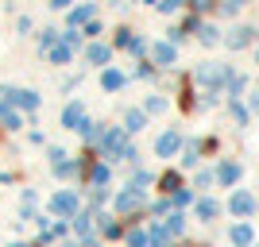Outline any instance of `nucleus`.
Here are the masks:
<instances>
[{"mask_svg":"<svg viewBox=\"0 0 259 247\" xmlns=\"http://www.w3.org/2000/svg\"><path fill=\"white\" fill-rule=\"evenodd\" d=\"M251 205H255L251 193H236V197H232V209H236V213H251Z\"/></svg>","mask_w":259,"mask_h":247,"instance_id":"nucleus-5","label":"nucleus"},{"mask_svg":"<svg viewBox=\"0 0 259 247\" xmlns=\"http://www.w3.org/2000/svg\"><path fill=\"white\" fill-rule=\"evenodd\" d=\"M162 189H174V193H178V174H162Z\"/></svg>","mask_w":259,"mask_h":247,"instance_id":"nucleus-17","label":"nucleus"},{"mask_svg":"<svg viewBox=\"0 0 259 247\" xmlns=\"http://www.w3.org/2000/svg\"><path fill=\"white\" fill-rule=\"evenodd\" d=\"M81 120H85V108H81V105H70L62 112V124H66V128H81Z\"/></svg>","mask_w":259,"mask_h":247,"instance_id":"nucleus-1","label":"nucleus"},{"mask_svg":"<svg viewBox=\"0 0 259 247\" xmlns=\"http://www.w3.org/2000/svg\"><path fill=\"white\" fill-rule=\"evenodd\" d=\"M108 58V46H89V62H105Z\"/></svg>","mask_w":259,"mask_h":247,"instance_id":"nucleus-14","label":"nucleus"},{"mask_svg":"<svg viewBox=\"0 0 259 247\" xmlns=\"http://www.w3.org/2000/svg\"><path fill=\"white\" fill-rule=\"evenodd\" d=\"M178 143H182V139H178L174 131H166V135L155 143V151H159V155H174V151H178Z\"/></svg>","mask_w":259,"mask_h":247,"instance_id":"nucleus-2","label":"nucleus"},{"mask_svg":"<svg viewBox=\"0 0 259 247\" xmlns=\"http://www.w3.org/2000/svg\"><path fill=\"white\" fill-rule=\"evenodd\" d=\"M81 131H85V139H89V143H97V139H101V128H97V124H85Z\"/></svg>","mask_w":259,"mask_h":247,"instance_id":"nucleus-16","label":"nucleus"},{"mask_svg":"<svg viewBox=\"0 0 259 247\" xmlns=\"http://www.w3.org/2000/svg\"><path fill=\"white\" fill-rule=\"evenodd\" d=\"M120 46H128V51H140V39H132L128 31H120V39H116Z\"/></svg>","mask_w":259,"mask_h":247,"instance_id":"nucleus-15","label":"nucleus"},{"mask_svg":"<svg viewBox=\"0 0 259 247\" xmlns=\"http://www.w3.org/2000/svg\"><path fill=\"white\" fill-rule=\"evenodd\" d=\"M101 85H105V89H120V85H124V74H120V70H108V74L101 77Z\"/></svg>","mask_w":259,"mask_h":247,"instance_id":"nucleus-4","label":"nucleus"},{"mask_svg":"<svg viewBox=\"0 0 259 247\" xmlns=\"http://www.w3.org/2000/svg\"><path fill=\"white\" fill-rule=\"evenodd\" d=\"M232 239H236V243H248V239H251V228H248V224L232 228Z\"/></svg>","mask_w":259,"mask_h":247,"instance_id":"nucleus-11","label":"nucleus"},{"mask_svg":"<svg viewBox=\"0 0 259 247\" xmlns=\"http://www.w3.org/2000/svg\"><path fill=\"white\" fill-rule=\"evenodd\" d=\"M136 128H143V116L140 112H128V131H136Z\"/></svg>","mask_w":259,"mask_h":247,"instance_id":"nucleus-18","label":"nucleus"},{"mask_svg":"<svg viewBox=\"0 0 259 247\" xmlns=\"http://www.w3.org/2000/svg\"><path fill=\"white\" fill-rule=\"evenodd\" d=\"M66 58H70V43H66V46H54V62H66Z\"/></svg>","mask_w":259,"mask_h":247,"instance_id":"nucleus-20","label":"nucleus"},{"mask_svg":"<svg viewBox=\"0 0 259 247\" xmlns=\"http://www.w3.org/2000/svg\"><path fill=\"white\" fill-rule=\"evenodd\" d=\"M0 124H4L8 131H16V128H20V116H16L12 108H0Z\"/></svg>","mask_w":259,"mask_h":247,"instance_id":"nucleus-6","label":"nucleus"},{"mask_svg":"<svg viewBox=\"0 0 259 247\" xmlns=\"http://www.w3.org/2000/svg\"><path fill=\"white\" fill-rule=\"evenodd\" d=\"M89 178H93V182H105L108 170H105V166H93V170H89Z\"/></svg>","mask_w":259,"mask_h":247,"instance_id":"nucleus-21","label":"nucleus"},{"mask_svg":"<svg viewBox=\"0 0 259 247\" xmlns=\"http://www.w3.org/2000/svg\"><path fill=\"white\" fill-rule=\"evenodd\" d=\"M217 178H221V182H236V178H240V166H236V162H225Z\"/></svg>","mask_w":259,"mask_h":247,"instance_id":"nucleus-7","label":"nucleus"},{"mask_svg":"<svg viewBox=\"0 0 259 247\" xmlns=\"http://www.w3.org/2000/svg\"><path fill=\"white\" fill-rule=\"evenodd\" d=\"M70 20H74V23H85V20H93V8H74V12H70Z\"/></svg>","mask_w":259,"mask_h":247,"instance_id":"nucleus-12","label":"nucleus"},{"mask_svg":"<svg viewBox=\"0 0 259 247\" xmlns=\"http://www.w3.org/2000/svg\"><path fill=\"white\" fill-rule=\"evenodd\" d=\"M151 243H155V247L166 243V232H162V228H151Z\"/></svg>","mask_w":259,"mask_h":247,"instance_id":"nucleus-19","label":"nucleus"},{"mask_svg":"<svg viewBox=\"0 0 259 247\" xmlns=\"http://www.w3.org/2000/svg\"><path fill=\"white\" fill-rule=\"evenodd\" d=\"M120 209H136V205H140V193H120Z\"/></svg>","mask_w":259,"mask_h":247,"instance_id":"nucleus-13","label":"nucleus"},{"mask_svg":"<svg viewBox=\"0 0 259 247\" xmlns=\"http://www.w3.org/2000/svg\"><path fill=\"white\" fill-rule=\"evenodd\" d=\"M12 97L20 101L23 108H39V97H35V93H12Z\"/></svg>","mask_w":259,"mask_h":247,"instance_id":"nucleus-10","label":"nucleus"},{"mask_svg":"<svg viewBox=\"0 0 259 247\" xmlns=\"http://www.w3.org/2000/svg\"><path fill=\"white\" fill-rule=\"evenodd\" d=\"M74 193H58V197H54V213H62V216H70V213H74Z\"/></svg>","mask_w":259,"mask_h":247,"instance_id":"nucleus-3","label":"nucleus"},{"mask_svg":"<svg viewBox=\"0 0 259 247\" xmlns=\"http://www.w3.org/2000/svg\"><path fill=\"white\" fill-rule=\"evenodd\" d=\"M155 62H174V46L170 43H159V46H155Z\"/></svg>","mask_w":259,"mask_h":247,"instance_id":"nucleus-8","label":"nucleus"},{"mask_svg":"<svg viewBox=\"0 0 259 247\" xmlns=\"http://www.w3.org/2000/svg\"><path fill=\"white\" fill-rule=\"evenodd\" d=\"M197 216H201V220H213L217 216V201H201L197 205Z\"/></svg>","mask_w":259,"mask_h":247,"instance_id":"nucleus-9","label":"nucleus"}]
</instances>
